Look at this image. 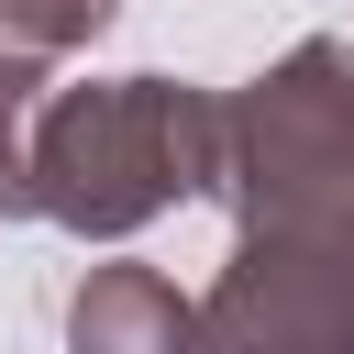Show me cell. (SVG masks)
Wrapping results in <instances>:
<instances>
[{
	"label": "cell",
	"mask_w": 354,
	"mask_h": 354,
	"mask_svg": "<svg viewBox=\"0 0 354 354\" xmlns=\"http://www.w3.org/2000/svg\"><path fill=\"white\" fill-rule=\"evenodd\" d=\"M221 277L188 299L199 354H354V44L310 33L221 100Z\"/></svg>",
	"instance_id": "cell-1"
},
{
	"label": "cell",
	"mask_w": 354,
	"mask_h": 354,
	"mask_svg": "<svg viewBox=\"0 0 354 354\" xmlns=\"http://www.w3.org/2000/svg\"><path fill=\"white\" fill-rule=\"evenodd\" d=\"M221 100L188 77H77L0 122V221H55L77 243H133L177 199H210Z\"/></svg>",
	"instance_id": "cell-2"
},
{
	"label": "cell",
	"mask_w": 354,
	"mask_h": 354,
	"mask_svg": "<svg viewBox=\"0 0 354 354\" xmlns=\"http://www.w3.org/2000/svg\"><path fill=\"white\" fill-rule=\"evenodd\" d=\"M122 22V0H0V122L55 88L66 55H88Z\"/></svg>",
	"instance_id": "cell-4"
},
{
	"label": "cell",
	"mask_w": 354,
	"mask_h": 354,
	"mask_svg": "<svg viewBox=\"0 0 354 354\" xmlns=\"http://www.w3.org/2000/svg\"><path fill=\"white\" fill-rule=\"evenodd\" d=\"M66 354H199L177 277H166V266H133V254L88 266V277L66 288Z\"/></svg>",
	"instance_id": "cell-3"
}]
</instances>
